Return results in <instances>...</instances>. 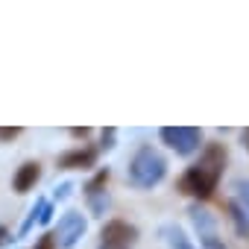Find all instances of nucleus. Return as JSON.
<instances>
[{
	"label": "nucleus",
	"instance_id": "11",
	"mask_svg": "<svg viewBox=\"0 0 249 249\" xmlns=\"http://www.w3.org/2000/svg\"><path fill=\"white\" fill-rule=\"evenodd\" d=\"M38 249H56V240H53V234H44V237H41V243H38Z\"/></svg>",
	"mask_w": 249,
	"mask_h": 249
},
{
	"label": "nucleus",
	"instance_id": "3",
	"mask_svg": "<svg viewBox=\"0 0 249 249\" xmlns=\"http://www.w3.org/2000/svg\"><path fill=\"white\" fill-rule=\"evenodd\" d=\"M161 138L170 150H176L179 156H191L199 150L202 144V132L194 129V126H164L161 129Z\"/></svg>",
	"mask_w": 249,
	"mask_h": 249
},
{
	"label": "nucleus",
	"instance_id": "10",
	"mask_svg": "<svg viewBox=\"0 0 249 249\" xmlns=\"http://www.w3.org/2000/svg\"><path fill=\"white\" fill-rule=\"evenodd\" d=\"M21 135V129L15 126V129H9V126H3V129H0V141H9V138H18Z\"/></svg>",
	"mask_w": 249,
	"mask_h": 249
},
{
	"label": "nucleus",
	"instance_id": "12",
	"mask_svg": "<svg viewBox=\"0 0 249 249\" xmlns=\"http://www.w3.org/2000/svg\"><path fill=\"white\" fill-rule=\"evenodd\" d=\"M3 243H9V229L0 226V246H3Z\"/></svg>",
	"mask_w": 249,
	"mask_h": 249
},
{
	"label": "nucleus",
	"instance_id": "5",
	"mask_svg": "<svg viewBox=\"0 0 249 249\" xmlns=\"http://www.w3.org/2000/svg\"><path fill=\"white\" fill-rule=\"evenodd\" d=\"M82 234H85V220H82L76 211H71V214L59 223V234H53V237H59V246H62V249H71Z\"/></svg>",
	"mask_w": 249,
	"mask_h": 249
},
{
	"label": "nucleus",
	"instance_id": "2",
	"mask_svg": "<svg viewBox=\"0 0 249 249\" xmlns=\"http://www.w3.org/2000/svg\"><path fill=\"white\" fill-rule=\"evenodd\" d=\"M164 173H167V164L153 147H141L135 153V159L129 161V185H135L141 191L156 188L164 179Z\"/></svg>",
	"mask_w": 249,
	"mask_h": 249
},
{
	"label": "nucleus",
	"instance_id": "13",
	"mask_svg": "<svg viewBox=\"0 0 249 249\" xmlns=\"http://www.w3.org/2000/svg\"><path fill=\"white\" fill-rule=\"evenodd\" d=\"M240 138H243V147L249 150V129H243V135H240Z\"/></svg>",
	"mask_w": 249,
	"mask_h": 249
},
{
	"label": "nucleus",
	"instance_id": "4",
	"mask_svg": "<svg viewBox=\"0 0 249 249\" xmlns=\"http://www.w3.org/2000/svg\"><path fill=\"white\" fill-rule=\"evenodd\" d=\"M138 240V229L123 223V220H114L103 229L100 234V249H132Z\"/></svg>",
	"mask_w": 249,
	"mask_h": 249
},
{
	"label": "nucleus",
	"instance_id": "7",
	"mask_svg": "<svg viewBox=\"0 0 249 249\" xmlns=\"http://www.w3.org/2000/svg\"><path fill=\"white\" fill-rule=\"evenodd\" d=\"M94 159H97V153H94V150H73V153L62 156V159H59V164H62V167H91V164H94Z\"/></svg>",
	"mask_w": 249,
	"mask_h": 249
},
{
	"label": "nucleus",
	"instance_id": "9",
	"mask_svg": "<svg viewBox=\"0 0 249 249\" xmlns=\"http://www.w3.org/2000/svg\"><path fill=\"white\" fill-rule=\"evenodd\" d=\"M164 237H167L170 249H194V246H191V240L185 237V231H182V229H176V226H167V229H164Z\"/></svg>",
	"mask_w": 249,
	"mask_h": 249
},
{
	"label": "nucleus",
	"instance_id": "6",
	"mask_svg": "<svg viewBox=\"0 0 249 249\" xmlns=\"http://www.w3.org/2000/svg\"><path fill=\"white\" fill-rule=\"evenodd\" d=\"M38 176H41V167H38V161H27V164H21V170L15 173V191L18 194H27L36 182H38Z\"/></svg>",
	"mask_w": 249,
	"mask_h": 249
},
{
	"label": "nucleus",
	"instance_id": "8",
	"mask_svg": "<svg viewBox=\"0 0 249 249\" xmlns=\"http://www.w3.org/2000/svg\"><path fill=\"white\" fill-rule=\"evenodd\" d=\"M229 214H231V220H234L237 234L249 237V217H246V208H243V205H237V202H229Z\"/></svg>",
	"mask_w": 249,
	"mask_h": 249
},
{
	"label": "nucleus",
	"instance_id": "1",
	"mask_svg": "<svg viewBox=\"0 0 249 249\" xmlns=\"http://www.w3.org/2000/svg\"><path fill=\"white\" fill-rule=\"evenodd\" d=\"M223 164H226V150H223L220 144H208L205 153L199 156V161L182 176L179 188H182L185 194L196 196V199H208V196L214 194L220 176H223Z\"/></svg>",
	"mask_w": 249,
	"mask_h": 249
}]
</instances>
